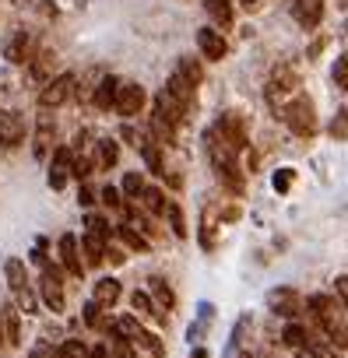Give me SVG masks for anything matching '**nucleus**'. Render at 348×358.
Instances as JSON below:
<instances>
[{"label":"nucleus","mask_w":348,"mask_h":358,"mask_svg":"<svg viewBox=\"0 0 348 358\" xmlns=\"http://www.w3.org/2000/svg\"><path fill=\"white\" fill-rule=\"evenodd\" d=\"M8 344V334H4V320H0V348Z\"/></svg>","instance_id":"46"},{"label":"nucleus","mask_w":348,"mask_h":358,"mask_svg":"<svg viewBox=\"0 0 348 358\" xmlns=\"http://www.w3.org/2000/svg\"><path fill=\"white\" fill-rule=\"evenodd\" d=\"M130 306H134V313H137V316H148V320L165 323V309H162L148 292H134V295H130Z\"/></svg>","instance_id":"20"},{"label":"nucleus","mask_w":348,"mask_h":358,"mask_svg":"<svg viewBox=\"0 0 348 358\" xmlns=\"http://www.w3.org/2000/svg\"><path fill=\"white\" fill-rule=\"evenodd\" d=\"M99 197H102V204H106V208H113V211H120V208H123V201H120V190H116V187H102V194H99Z\"/></svg>","instance_id":"38"},{"label":"nucleus","mask_w":348,"mask_h":358,"mask_svg":"<svg viewBox=\"0 0 348 358\" xmlns=\"http://www.w3.org/2000/svg\"><path fill=\"white\" fill-rule=\"evenodd\" d=\"M4 278H8V288H11L15 302H18L25 313H36V309H39V299H36V292H32V285H29V271H25V264H22L18 257H8Z\"/></svg>","instance_id":"2"},{"label":"nucleus","mask_w":348,"mask_h":358,"mask_svg":"<svg viewBox=\"0 0 348 358\" xmlns=\"http://www.w3.org/2000/svg\"><path fill=\"white\" fill-rule=\"evenodd\" d=\"M334 285H337V299H341V306L348 309V274H337Z\"/></svg>","instance_id":"41"},{"label":"nucleus","mask_w":348,"mask_h":358,"mask_svg":"<svg viewBox=\"0 0 348 358\" xmlns=\"http://www.w3.org/2000/svg\"><path fill=\"white\" fill-rule=\"evenodd\" d=\"M0 137H4L8 148H18V144L25 141V120H22L18 113L4 109V113H0Z\"/></svg>","instance_id":"15"},{"label":"nucleus","mask_w":348,"mask_h":358,"mask_svg":"<svg viewBox=\"0 0 348 358\" xmlns=\"http://www.w3.org/2000/svg\"><path fill=\"white\" fill-rule=\"evenodd\" d=\"M299 358H341L330 344H327V337L320 341V337H309V344L299 351Z\"/></svg>","instance_id":"30"},{"label":"nucleus","mask_w":348,"mask_h":358,"mask_svg":"<svg viewBox=\"0 0 348 358\" xmlns=\"http://www.w3.org/2000/svg\"><path fill=\"white\" fill-rule=\"evenodd\" d=\"M39 295L53 313H64L67 295H64V271L57 264H43V278H39Z\"/></svg>","instance_id":"6"},{"label":"nucleus","mask_w":348,"mask_h":358,"mask_svg":"<svg viewBox=\"0 0 348 358\" xmlns=\"http://www.w3.org/2000/svg\"><path fill=\"white\" fill-rule=\"evenodd\" d=\"M194 358H208V351H194Z\"/></svg>","instance_id":"48"},{"label":"nucleus","mask_w":348,"mask_h":358,"mask_svg":"<svg viewBox=\"0 0 348 358\" xmlns=\"http://www.w3.org/2000/svg\"><path fill=\"white\" fill-rule=\"evenodd\" d=\"M50 148H53V120L43 116L39 127H36V137H32V155H36V158H46Z\"/></svg>","instance_id":"21"},{"label":"nucleus","mask_w":348,"mask_h":358,"mask_svg":"<svg viewBox=\"0 0 348 358\" xmlns=\"http://www.w3.org/2000/svg\"><path fill=\"white\" fill-rule=\"evenodd\" d=\"M120 137H123V141H127L130 148H137V151H141V148L148 144V137H144V134H137L134 127H123V130H120Z\"/></svg>","instance_id":"37"},{"label":"nucleus","mask_w":348,"mask_h":358,"mask_svg":"<svg viewBox=\"0 0 348 358\" xmlns=\"http://www.w3.org/2000/svg\"><path fill=\"white\" fill-rule=\"evenodd\" d=\"M197 50H201V57H204L208 64H218V60H225V53H229V43H225L218 32H211V29H201V32H197Z\"/></svg>","instance_id":"13"},{"label":"nucleus","mask_w":348,"mask_h":358,"mask_svg":"<svg viewBox=\"0 0 348 358\" xmlns=\"http://www.w3.org/2000/svg\"><path fill=\"white\" fill-rule=\"evenodd\" d=\"M232 151H243L246 148V123L236 116V113H222L218 120H215V127H211Z\"/></svg>","instance_id":"9"},{"label":"nucleus","mask_w":348,"mask_h":358,"mask_svg":"<svg viewBox=\"0 0 348 358\" xmlns=\"http://www.w3.org/2000/svg\"><path fill=\"white\" fill-rule=\"evenodd\" d=\"M148 288H151V299H155L162 309H172V306H176V292L169 288V281H165V278H151V281H148Z\"/></svg>","instance_id":"26"},{"label":"nucleus","mask_w":348,"mask_h":358,"mask_svg":"<svg viewBox=\"0 0 348 358\" xmlns=\"http://www.w3.org/2000/svg\"><path fill=\"white\" fill-rule=\"evenodd\" d=\"M116 158H120V144H116L113 137H99V141H95V165H99L102 172H109V169L116 165Z\"/></svg>","instance_id":"22"},{"label":"nucleus","mask_w":348,"mask_h":358,"mask_svg":"<svg viewBox=\"0 0 348 358\" xmlns=\"http://www.w3.org/2000/svg\"><path fill=\"white\" fill-rule=\"evenodd\" d=\"M165 218H169V225H172V236H187V222H183V211H180V204L176 201H169V211H165Z\"/></svg>","instance_id":"33"},{"label":"nucleus","mask_w":348,"mask_h":358,"mask_svg":"<svg viewBox=\"0 0 348 358\" xmlns=\"http://www.w3.org/2000/svg\"><path fill=\"white\" fill-rule=\"evenodd\" d=\"M106 239L102 236H95V232H85L81 236V257H85V267H99L102 260H106Z\"/></svg>","instance_id":"17"},{"label":"nucleus","mask_w":348,"mask_h":358,"mask_svg":"<svg viewBox=\"0 0 348 358\" xmlns=\"http://www.w3.org/2000/svg\"><path fill=\"white\" fill-rule=\"evenodd\" d=\"M302 306H306V299L295 288H271L267 292V309L274 316H281V320H292L295 323L302 316Z\"/></svg>","instance_id":"7"},{"label":"nucleus","mask_w":348,"mask_h":358,"mask_svg":"<svg viewBox=\"0 0 348 358\" xmlns=\"http://www.w3.org/2000/svg\"><path fill=\"white\" fill-rule=\"evenodd\" d=\"M144 106H148V92L141 85H134V81L120 85V95H116V113L120 116H137Z\"/></svg>","instance_id":"11"},{"label":"nucleus","mask_w":348,"mask_h":358,"mask_svg":"<svg viewBox=\"0 0 348 358\" xmlns=\"http://www.w3.org/2000/svg\"><path fill=\"white\" fill-rule=\"evenodd\" d=\"M288 4H292V18H295L306 32L320 25V18H323V0H288Z\"/></svg>","instance_id":"14"},{"label":"nucleus","mask_w":348,"mask_h":358,"mask_svg":"<svg viewBox=\"0 0 348 358\" xmlns=\"http://www.w3.org/2000/svg\"><path fill=\"white\" fill-rule=\"evenodd\" d=\"M116 95H120V81H116L113 74H106V78L95 85V95H92V102H95V109L109 113V109H116Z\"/></svg>","instance_id":"16"},{"label":"nucleus","mask_w":348,"mask_h":358,"mask_svg":"<svg viewBox=\"0 0 348 358\" xmlns=\"http://www.w3.org/2000/svg\"><path fill=\"white\" fill-rule=\"evenodd\" d=\"M309 337H313V334H309L306 327H299V323H288V327L281 330V341H285V344H288L295 355H299V351L309 344Z\"/></svg>","instance_id":"27"},{"label":"nucleus","mask_w":348,"mask_h":358,"mask_svg":"<svg viewBox=\"0 0 348 358\" xmlns=\"http://www.w3.org/2000/svg\"><path fill=\"white\" fill-rule=\"evenodd\" d=\"M120 281L116 278H99L95 281V292H92V302L95 306H102V309H113L116 302H120Z\"/></svg>","instance_id":"18"},{"label":"nucleus","mask_w":348,"mask_h":358,"mask_svg":"<svg viewBox=\"0 0 348 358\" xmlns=\"http://www.w3.org/2000/svg\"><path fill=\"white\" fill-rule=\"evenodd\" d=\"M4 57H8L11 64H29V60H32V36H29V32H15L11 43L4 46Z\"/></svg>","instance_id":"19"},{"label":"nucleus","mask_w":348,"mask_h":358,"mask_svg":"<svg viewBox=\"0 0 348 358\" xmlns=\"http://www.w3.org/2000/svg\"><path fill=\"white\" fill-rule=\"evenodd\" d=\"M71 176H74V151L71 148H57L53 162H50V190H64Z\"/></svg>","instance_id":"10"},{"label":"nucleus","mask_w":348,"mask_h":358,"mask_svg":"<svg viewBox=\"0 0 348 358\" xmlns=\"http://www.w3.org/2000/svg\"><path fill=\"white\" fill-rule=\"evenodd\" d=\"M176 74L197 88V85L204 81V64H201L197 57H180V64H176Z\"/></svg>","instance_id":"24"},{"label":"nucleus","mask_w":348,"mask_h":358,"mask_svg":"<svg viewBox=\"0 0 348 358\" xmlns=\"http://www.w3.org/2000/svg\"><path fill=\"white\" fill-rule=\"evenodd\" d=\"M144 190H148V183H144V176H141V172H123V197L141 201Z\"/></svg>","instance_id":"31"},{"label":"nucleus","mask_w":348,"mask_h":358,"mask_svg":"<svg viewBox=\"0 0 348 358\" xmlns=\"http://www.w3.org/2000/svg\"><path fill=\"white\" fill-rule=\"evenodd\" d=\"M281 116H285V127H288L292 134H299V137L316 134V113H313V99H309V95L299 92V95L281 109Z\"/></svg>","instance_id":"3"},{"label":"nucleus","mask_w":348,"mask_h":358,"mask_svg":"<svg viewBox=\"0 0 348 358\" xmlns=\"http://www.w3.org/2000/svg\"><path fill=\"white\" fill-rule=\"evenodd\" d=\"M78 197H81V204H85V208H92V204H95V194H92V187H88V183H81V194H78Z\"/></svg>","instance_id":"44"},{"label":"nucleus","mask_w":348,"mask_h":358,"mask_svg":"<svg viewBox=\"0 0 348 358\" xmlns=\"http://www.w3.org/2000/svg\"><path fill=\"white\" fill-rule=\"evenodd\" d=\"M0 320H4L8 344H11V348H18V344H22V320H18V309H4V313H0Z\"/></svg>","instance_id":"28"},{"label":"nucleus","mask_w":348,"mask_h":358,"mask_svg":"<svg viewBox=\"0 0 348 358\" xmlns=\"http://www.w3.org/2000/svg\"><path fill=\"white\" fill-rule=\"evenodd\" d=\"M113 330L123 337V341H130V344H137V348H144V351H151L155 358H162L165 355V348H162V341L151 334V330H144L141 323H137V316H120L116 323H113Z\"/></svg>","instance_id":"5"},{"label":"nucleus","mask_w":348,"mask_h":358,"mask_svg":"<svg viewBox=\"0 0 348 358\" xmlns=\"http://www.w3.org/2000/svg\"><path fill=\"white\" fill-rule=\"evenodd\" d=\"M344 4H348V0H344Z\"/></svg>","instance_id":"50"},{"label":"nucleus","mask_w":348,"mask_h":358,"mask_svg":"<svg viewBox=\"0 0 348 358\" xmlns=\"http://www.w3.org/2000/svg\"><path fill=\"white\" fill-rule=\"evenodd\" d=\"M57 358H92V348H88L85 341L71 337V341H64V344L57 348Z\"/></svg>","instance_id":"32"},{"label":"nucleus","mask_w":348,"mask_h":358,"mask_svg":"<svg viewBox=\"0 0 348 358\" xmlns=\"http://www.w3.org/2000/svg\"><path fill=\"white\" fill-rule=\"evenodd\" d=\"M204 11H208V18H211L215 25H222V29H229L232 18H236L232 0H204Z\"/></svg>","instance_id":"23"},{"label":"nucleus","mask_w":348,"mask_h":358,"mask_svg":"<svg viewBox=\"0 0 348 358\" xmlns=\"http://www.w3.org/2000/svg\"><path fill=\"white\" fill-rule=\"evenodd\" d=\"M4 148H8V144H4V137H0V151H4Z\"/></svg>","instance_id":"49"},{"label":"nucleus","mask_w":348,"mask_h":358,"mask_svg":"<svg viewBox=\"0 0 348 358\" xmlns=\"http://www.w3.org/2000/svg\"><path fill=\"white\" fill-rule=\"evenodd\" d=\"M106 260H109L113 267H120L127 257H123V250H116V246H106Z\"/></svg>","instance_id":"42"},{"label":"nucleus","mask_w":348,"mask_h":358,"mask_svg":"<svg viewBox=\"0 0 348 358\" xmlns=\"http://www.w3.org/2000/svg\"><path fill=\"white\" fill-rule=\"evenodd\" d=\"M295 95H299V74H295L288 64H278V67L271 71V78H267V99L285 109Z\"/></svg>","instance_id":"4"},{"label":"nucleus","mask_w":348,"mask_h":358,"mask_svg":"<svg viewBox=\"0 0 348 358\" xmlns=\"http://www.w3.org/2000/svg\"><path fill=\"white\" fill-rule=\"evenodd\" d=\"M60 267L71 274V278H81L85 274V260H81V243L78 236H60Z\"/></svg>","instance_id":"12"},{"label":"nucleus","mask_w":348,"mask_h":358,"mask_svg":"<svg viewBox=\"0 0 348 358\" xmlns=\"http://www.w3.org/2000/svg\"><path fill=\"white\" fill-rule=\"evenodd\" d=\"M92 358H113V355L106 351V344H95V348H92Z\"/></svg>","instance_id":"45"},{"label":"nucleus","mask_w":348,"mask_h":358,"mask_svg":"<svg viewBox=\"0 0 348 358\" xmlns=\"http://www.w3.org/2000/svg\"><path fill=\"white\" fill-rule=\"evenodd\" d=\"M85 225H88V232H95V236L109 239V225H106V218H102V215H88V218H85Z\"/></svg>","instance_id":"36"},{"label":"nucleus","mask_w":348,"mask_h":358,"mask_svg":"<svg viewBox=\"0 0 348 358\" xmlns=\"http://www.w3.org/2000/svg\"><path fill=\"white\" fill-rule=\"evenodd\" d=\"M288 187H292V169H278V172H274V190L285 194Z\"/></svg>","instance_id":"39"},{"label":"nucleus","mask_w":348,"mask_h":358,"mask_svg":"<svg viewBox=\"0 0 348 358\" xmlns=\"http://www.w3.org/2000/svg\"><path fill=\"white\" fill-rule=\"evenodd\" d=\"M99 309H102V306H95V302H88V306H85V323H88V327H106Z\"/></svg>","instance_id":"40"},{"label":"nucleus","mask_w":348,"mask_h":358,"mask_svg":"<svg viewBox=\"0 0 348 358\" xmlns=\"http://www.w3.org/2000/svg\"><path fill=\"white\" fill-rule=\"evenodd\" d=\"M330 137H334V141H344V137H348V109H341V113L330 120Z\"/></svg>","instance_id":"35"},{"label":"nucleus","mask_w":348,"mask_h":358,"mask_svg":"<svg viewBox=\"0 0 348 358\" xmlns=\"http://www.w3.org/2000/svg\"><path fill=\"white\" fill-rule=\"evenodd\" d=\"M116 236H120V243H127V246L137 250V253H148V246H151V243L141 236V229H137V225H127V222L116 225Z\"/></svg>","instance_id":"25"},{"label":"nucleus","mask_w":348,"mask_h":358,"mask_svg":"<svg viewBox=\"0 0 348 358\" xmlns=\"http://www.w3.org/2000/svg\"><path fill=\"white\" fill-rule=\"evenodd\" d=\"M53 355H57V351H53V348H50V344H36V348H32V355H29V358H53Z\"/></svg>","instance_id":"43"},{"label":"nucleus","mask_w":348,"mask_h":358,"mask_svg":"<svg viewBox=\"0 0 348 358\" xmlns=\"http://www.w3.org/2000/svg\"><path fill=\"white\" fill-rule=\"evenodd\" d=\"M313 320L320 323V334L334 344V348H348V309L341 306V299L330 295H309L306 299Z\"/></svg>","instance_id":"1"},{"label":"nucleus","mask_w":348,"mask_h":358,"mask_svg":"<svg viewBox=\"0 0 348 358\" xmlns=\"http://www.w3.org/2000/svg\"><path fill=\"white\" fill-rule=\"evenodd\" d=\"M74 85H78V78L67 71V74H57L43 92H39V106L43 109H57V106H64L71 95H74Z\"/></svg>","instance_id":"8"},{"label":"nucleus","mask_w":348,"mask_h":358,"mask_svg":"<svg viewBox=\"0 0 348 358\" xmlns=\"http://www.w3.org/2000/svg\"><path fill=\"white\" fill-rule=\"evenodd\" d=\"M243 8H257V0H243Z\"/></svg>","instance_id":"47"},{"label":"nucleus","mask_w":348,"mask_h":358,"mask_svg":"<svg viewBox=\"0 0 348 358\" xmlns=\"http://www.w3.org/2000/svg\"><path fill=\"white\" fill-rule=\"evenodd\" d=\"M141 204H144L148 215H165V211H169V201H165V194H162L158 187H148L144 197H141Z\"/></svg>","instance_id":"29"},{"label":"nucleus","mask_w":348,"mask_h":358,"mask_svg":"<svg viewBox=\"0 0 348 358\" xmlns=\"http://www.w3.org/2000/svg\"><path fill=\"white\" fill-rule=\"evenodd\" d=\"M330 78H334V85H337V88H344V92H348V53L334 60V71H330Z\"/></svg>","instance_id":"34"}]
</instances>
